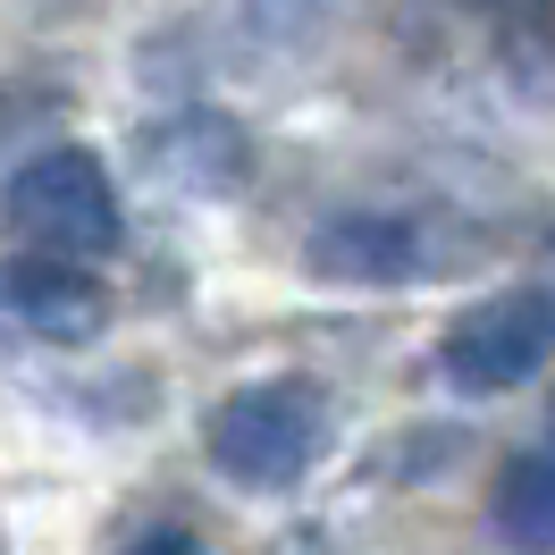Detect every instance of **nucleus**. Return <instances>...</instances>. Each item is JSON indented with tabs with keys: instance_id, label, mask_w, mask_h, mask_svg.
<instances>
[{
	"instance_id": "0eeeda50",
	"label": "nucleus",
	"mask_w": 555,
	"mask_h": 555,
	"mask_svg": "<svg viewBox=\"0 0 555 555\" xmlns=\"http://www.w3.org/2000/svg\"><path fill=\"white\" fill-rule=\"evenodd\" d=\"M463 9H480V17H539L547 0H463Z\"/></svg>"
},
{
	"instance_id": "7ed1b4c3",
	"label": "nucleus",
	"mask_w": 555,
	"mask_h": 555,
	"mask_svg": "<svg viewBox=\"0 0 555 555\" xmlns=\"http://www.w3.org/2000/svg\"><path fill=\"white\" fill-rule=\"evenodd\" d=\"M438 371L463 396H505V387L539 379L547 371V295L521 286V295H496L472 320H454V337L438 346Z\"/></svg>"
},
{
	"instance_id": "f03ea898",
	"label": "nucleus",
	"mask_w": 555,
	"mask_h": 555,
	"mask_svg": "<svg viewBox=\"0 0 555 555\" xmlns=\"http://www.w3.org/2000/svg\"><path fill=\"white\" fill-rule=\"evenodd\" d=\"M328 413H320L312 387L270 379V387H236L219 413H210V463L236 488H295L320 463Z\"/></svg>"
},
{
	"instance_id": "f257e3e1",
	"label": "nucleus",
	"mask_w": 555,
	"mask_h": 555,
	"mask_svg": "<svg viewBox=\"0 0 555 555\" xmlns=\"http://www.w3.org/2000/svg\"><path fill=\"white\" fill-rule=\"evenodd\" d=\"M9 228L26 244H42V253L102 261V253H118V236H127V203H118V185H109L102 152L51 143V152H35L26 169L9 177Z\"/></svg>"
},
{
	"instance_id": "423d86ee",
	"label": "nucleus",
	"mask_w": 555,
	"mask_h": 555,
	"mask_svg": "<svg viewBox=\"0 0 555 555\" xmlns=\"http://www.w3.org/2000/svg\"><path fill=\"white\" fill-rule=\"evenodd\" d=\"M496 530L514 547H547L555 539V454L547 447H514L496 472Z\"/></svg>"
},
{
	"instance_id": "20e7f679",
	"label": "nucleus",
	"mask_w": 555,
	"mask_h": 555,
	"mask_svg": "<svg viewBox=\"0 0 555 555\" xmlns=\"http://www.w3.org/2000/svg\"><path fill=\"white\" fill-rule=\"evenodd\" d=\"M0 320L26 328V337H42V346H93L109 328V295L85 261L26 244V253L0 261Z\"/></svg>"
},
{
	"instance_id": "39448f33",
	"label": "nucleus",
	"mask_w": 555,
	"mask_h": 555,
	"mask_svg": "<svg viewBox=\"0 0 555 555\" xmlns=\"http://www.w3.org/2000/svg\"><path fill=\"white\" fill-rule=\"evenodd\" d=\"M438 261V244L421 219H396V210H346L312 236V270L353 278V286H404Z\"/></svg>"
}]
</instances>
